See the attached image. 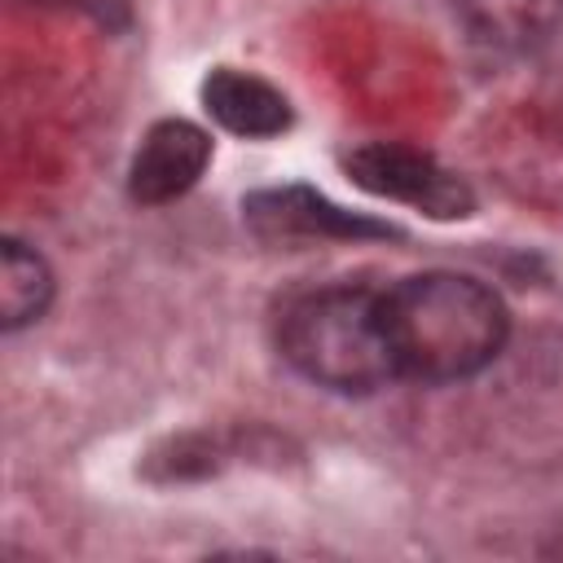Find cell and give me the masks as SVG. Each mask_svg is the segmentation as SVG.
Returning a JSON list of instances; mask_svg holds the SVG:
<instances>
[{"instance_id":"cell-2","label":"cell","mask_w":563,"mask_h":563,"mask_svg":"<svg viewBox=\"0 0 563 563\" xmlns=\"http://www.w3.org/2000/svg\"><path fill=\"white\" fill-rule=\"evenodd\" d=\"M277 347L308 383L339 396H365L396 378L383 290L321 286L290 299L277 321Z\"/></svg>"},{"instance_id":"cell-7","label":"cell","mask_w":563,"mask_h":563,"mask_svg":"<svg viewBox=\"0 0 563 563\" xmlns=\"http://www.w3.org/2000/svg\"><path fill=\"white\" fill-rule=\"evenodd\" d=\"M471 40L501 53H532L563 31V0H453Z\"/></svg>"},{"instance_id":"cell-5","label":"cell","mask_w":563,"mask_h":563,"mask_svg":"<svg viewBox=\"0 0 563 563\" xmlns=\"http://www.w3.org/2000/svg\"><path fill=\"white\" fill-rule=\"evenodd\" d=\"M211 163V136L189 119H158L128 167V194L145 207H163L198 185Z\"/></svg>"},{"instance_id":"cell-6","label":"cell","mask_w":563,"mask_h":563,"mask_svg":"<svg viewBox=\"0 0 563 563\" xmlns=\"http://www.w3.org/2000/svg\"><path fill=\"white\" fill-rule=\"evenodd\" d=\"M202 110L233 136L246 141H264V136H282L290 128V101L282 88H273L268 79L238 70V66H216L202 79Z\"/></svg>"},{"instance_id":"cell-4","label":"cell","mask_w":563,"mask_h":563,"mask_svg":"<svg viewBox=\"0 0 563 563\" xmlns=\"http://www.w3.org/2000/svg\"><path fill=\"white\" fill-rule=\"evenodd\" d=\"M242 220L268 238V242H290V238H396L387 220L343 211L325 194L308 185H277V189H255L242 198Z\"/></svg>"},{"instance_id":"cell-3","label":"cell","mask_w":563,"mask_h":563,"mask_svg":"<svg viewBox=\"0 0 563 563\" xmlns=\"http://www.w3.org/2000/svg\"><path fill=\"white\" fill-rule=\"evenodd\" d=\"M343 172L365 194L405 202L431 220H462L475 211V194L457 172H449L435 154L400 145V141L356 145L352 154H343Z\"/></svg>"},{"instance_id":"cell-1","label":"cell","mask_w":563,"mask_h":563,"mask_svg":"<svg viewBox=\"0 0 563 563\" xmlns=\"http://www.w3.org/2000/svg\"><path fill=\"white\" fill-rule=\"evenodd\" d=\"M383 330L396 378L457 383L497 361L510 334V312L479 277L431 268L383 290Z\"/></svg>"},{"instance_id":"cell-8","label":"cell","mask_w":563,"mask_h":563,"mask_svg":"<svg viewBox=\"0 0 563 563\" xmlns=\"http://www.w3.org/2000/svg\"><path fill=\"white\" fill-rule=\"evenodd\" d=\"M53 299V273L40 251H31L18 238L0 242V325L18 330L26 321H40Z\"/></svg>"}]
</instances>
